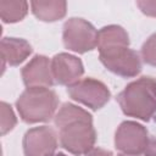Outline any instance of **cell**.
<instances>
[{
  "label": "cell",
  "instance_id": "6da1fadb",
  "mask_svg": "<svg viewBox=\"0 0 156 156\" xmlns=\"http://www.w3.org/2000/svg\"><path fill=\"white\" fill-rule=\"evenodd\" d=\"M61 146L69 154L82 156L94 149L96 132L91 115L73 104H63L54 117Z\"/></svg>",
  "mask_w": 156,
  "mask_h": 156
},
{
  "label": "cell",
  "instance_id": "9a60e30c",
  "mask_svg": "<svg viewBox=\"0 0 156 156\" xmlns=\"http://www.w3.org/2000/svg\"><path fill=\"white\" fill-rule=\"evenodd\" d=\"M0 107H1V118H0V121H1V126H0L1 135H5L15 128V126L17 123V117H16L10 104L1 101Z\"/></svg>",
  "mask_w": 156,
  "mask_h": 156
},
{
  "label": "cell",
  "instance_id": "8992f818",
  "mask_svg": "<svg viewBox=\"0 0 156 156\" xmlns=\"http://www.w3.org/2000/svg\"><path fill=\"white\" fill-rule=\"evenodd\" d=\"M67 94L72 100L94 111L104 107L111 98V93L107 85L101 80L91 77L79 79L78 82L68 85Z\"/></svg>",
  "mask_w": 156,
  "mask_h": 156
},
{
  "label": "cell",
  "instance_id": "2e32d148",
  "mask_svg": "<svg viewBox=\"0 0 156 156\" xmlns=\"http://www.w3.org/2000/svg\"><path fill=\"white\" fill-rule=\"evenodd\" d=\"M143 61L152 67H156V33L150 35L141 46L140 51Z\"/></svg>",
  "mask_w": 156,
  "mask_h": 156
},
{
  "label": "cell",
  "instance_id": "d6986e66",
  "mask_svg": "<svg viewBox=\"0 0 156 156\" xmlns=\"http://www.w3.org/2000/svg\"><path fill=\"white\" fill-rule=\"evenodd\" d=\"M144 156H156V139H150Z\"/></svg>",
  "mask_w": 156,
  "mask_h": 156
},
{
  "label": "cell",
  "instance_id": "4fadbf2b",
  "mask_svg": "<svg viewBox=\"0 0 156 156\" xmlns=\"http://www.w3.org/2000/svg\"><path fill=\"white\" fill-rule=\"evenodd\" d=\"M116 46H129V35L123 27L110 24L98 30V50Z\"/></svg>",
  "mask_w": 156,
  "mask_h": 156
},
{
  "label": "cell",
  "instance_id": "30bf717a",
  "mask_svg": "<svg viewBox=\"0 0 156 156\" xmlns=\"http://www.w3.org/2000/svg\"><path fill=\"white\" fill-rule=\"evenodd\" d=\"M27 88H51L55 84L51 60L44 55H35L21 71Z\"/></svg>",
  "mask_w": 156,
  "mask_h": 156
},
{
  "label": "cell",
  "instance_id": "7a4b0ae2",
  "mask_svg": "<svg viewBox=\"0 0 156 156\" xmlns=\"http://www.w3.org/2000/svg\"><path fill=\"white\" fill-rule=\"evenodd\" d=\"M116 100L126 116L149 122L156 116V79L144 76L130 82Z\"/></svg>",
  "mask_w": 156,
  "mask_h": 156
},
{
  "label": "cell",
  "instance_id": "5b68a950",
  "mask_svg": "<svg viewBox=\"0 0 156 156\" xmlns=\"http://www.w3.org/2000/svg\"><path fill=\"white\" fill-rule=\"evenodd\" d=\"M99 58L107 71L122 78H133L141 72V58L129 46L99 50Z\"/></svg>",
  "mask_w": 156,
  "mask_h": 156
},
{
  "label": "cell",
  "instance_id": "5bb4252c",
  "mask_svg": "<svg viewBox=\"0 0 156 156\" xmlns=\"http://www.w3.org/2000/svg\"><path fill=\"white\" fill-rule=\"evenodd\" d=\"M27 1H0V17L4 23H16L22 21L28 13Z\"/></svg>",
  "mask_w": 156,
  "mask_h": 156
},
{
  "label": "cell",
  "instance_id": "ac0fdd59",
  "mask_svg": "<svg viewBox=\"0 0 156 156\" xmlns=\"http://www.w3.org/2000/svg\"><path fill=\"white\" fill-rule=\"evenodd\" d=\"M84 156H113V155L108 150H105V149H101V147H94L88 154H85Z\"/></svg>",
  "mask_w": 156,
  "mask_h": 156
},
{
  "label": "cell",
  "instance_id": "9c48e42d",
  "mask_svg": "<svg viewBox=\"0 0 156 156\" xmlns=\"http://www.w3.org/2000/svg\"><path fill=\"white\" fill-rule=\"evenodd\" d=\"M51 71L56 84L68 87L80 79L84 73V66L77 56L60 52L51 58Z\"/></svg>",
  "mask_w": 156,
  "mask_h": 156
},
{
  "label": "cell",
  "instance_id": "ba28073f",
  "mask_svg": "<svg viewBox=\"0 0 156 156\" xmlns=\"http://www.w3.org/2000/svg\"><path fill=\"white\" fill-rule=\"evenodd\" d=\"M57 144V134L49 126L28 129L22 140L24 156H50L55 154Z\"/></svg>",
  "mask_w": 156,
  "mask_h": 156
},
{
  "label": "cell",
  "instance_id": "8fae6325",
  "mask_svg": "<svg viewBox=\"0 0 156 156\" xmlns=\"http://www.w3.org/2000/svg\"><path fill=\"white\" fill-rule=\"evenodd\" d=\"M1 60H2V69L5 66H18L24 62L28 56L32 54V45L22 38L5 37L1 39Z\"/></svg>",
  "mask_w": 156,
  "mask_h": 156
},
{
  "label": "cell",
  "instance_id": "e0dca14e",
  "mask_svg": "<svg viewBox=\"0 0 156 156\" xmlns=\"http://www.w3.org/2000/svg\"><path fill=\"white\" fill-rule=\"evenodd\" d=\"M139 10L150 17H156V1H138L136 2Z\"/></svg>",
  "mask_w": 156,
  "mask_h": 156
},
{
  "label": "cell",
  "instance_id": "44dd1931",
  "mask_svg": "<svg viewBox=\"0 0 156 156\" xmlns=\"http://www.w3.org/2000/svg\"><path fill=\"white\" fill-rule=\"evenodd\" d=\"M118 156H133V155H123V154H119ZM138 156H140V155H138Z\"/></svg>",
  "mask_w": 156,
  "mask_h": 156
},
{
  "label": "cell",
  "instance_id": "277c9868",
  "mask_svg": "<svg viewBox=\"0 0 156 156\" xmlns=\"http://www.w3.org/2000/svg\"><path fill=\"white\" fill-rule=\"evenodd\" d=\"M62 40L66 49L85 54L98 46V30L84 18L71 17L63 24Z\"/></svg>",
  "mask_w": 156,
  "mask_h": 156
},
{
  "label": "cell",
  "instance_id": "3957f363",
  "mask_svg": "<svg viewBox=\"0 0 156 156\" xmlns=\"http://www.w3.org/2000/svg\"><path fill=\"white\" fill-rule=\"evenodd\" d=\"M57 107L58 96L51 88H27L16 101L20 118L28 124L50 121Z\"/></svg>",
  "mask_w": 156,
  "mask_h": 156
},
{
  "label": "cell",
  "instance_id": "52a82bcc",
  "mask_svg": "<svg viewBox=\"0 0 156 156\" xmlns=\"http://www.w3.org/2000/svg\"><path fill=\"white\" fill-rule=\"evenodd\" d=\"M150 141L147 129L135 122H122L115 133V147L123 155L138 156L145 152Z\"/></svg>",
  "mask_w": 156,
  "mask_h": 156
},
{
  "label": "cell",
  "instance_id": "7c38bea8",
  "mask_svg": "<svg viewBox=\"0 0 156 156\" xmlns=\"http://www.w3.org/2000/svg\"><path fill=\"white\" fill-rule=\"evenodd\" d=\"M30 9L33 15L43 22H56L66 16L67 2L66 1H32Z\"/></svg>",
  "mask_w": 156,
  "mask_h": 156
},
{
  "label": "cell",
  "instance_id": "ffe728a7",
  "mask_svg": "<svg viewBox=\"0 0 156 156\" xmlns=\"http://www.w3.org/2000/svg\"><path fill=\"white\" fill-rule=\"evenodd\" d=\"M50 156H68V155H66V154H63V152H55V154H52V155H50Z\"/></svg>",
  "mask_w": 156,
  "mask_h": 156
}]
</instances>
